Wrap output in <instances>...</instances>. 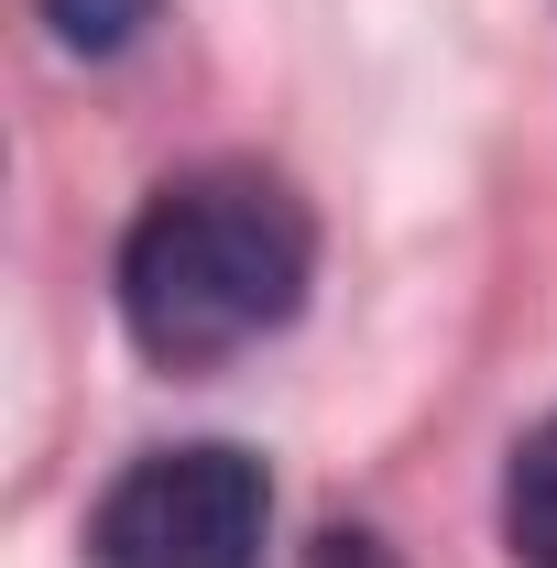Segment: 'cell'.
Listing matches in <instances>:
<instances>
[{
    "label": "cell",
    "instance_id": "1",
    "mask_svg": "<svg viewBox=\"0 0 557 568\" xmlns=\"http://www.w3.org/2000/svg\"><path fill=\"white\" fill-rule=\"evenodd\" d=\"M317 274V219L295 209L274 175H175L121 241V317L142 361L164 372H209V361L274 339L306 306Z\"/></svg>",
    "mask_w": 557,
    "mask_h": 568
},
{
    "label": "cell",
    "instance_id": "4",
    "mask_svg": "<svg viewBox=\"0 0 557 568\" xmlns=\"http://www.w3.org/2000/svg\"><path fill=\"white\" fill-rule=\"evenodd\" d=\"M153 11L164 0H44V22H55L67 55H132L142 33H153Z\"/></svg>",
    "mask_w": 557,
    "mask_h": 568
},
{
    "label": "cell",
    "instance_id": "3",
    "mask_svg": "<svg viewBox=\"0 0 557 568\" xmlns=\"http://www.w3.org/2000/svg\"><path fill=\"white\" fill-rule=\"evenodd\" d=\"M503 547L525 568H557V416L514 448V470H503Z\"/></svg>",
    "mask_w": 557,
    "mask_h": 568
},
{
    "label": "cell",
    "instance_id": "2",
    "mask_svg": "<svg viewBox=\"0 0 557 568\" xmlns=\"http://www.w3.org/2000/svg\"><path fill=\"white\" fill-rule=\"evenodd\" d=\"M274 481L252 448L198 437V448H142L132 470L88 514V558L99 568H263Z\"/></svg>",
    "mask_w": 557,
    "mask_h": 568
}]
</instances>
